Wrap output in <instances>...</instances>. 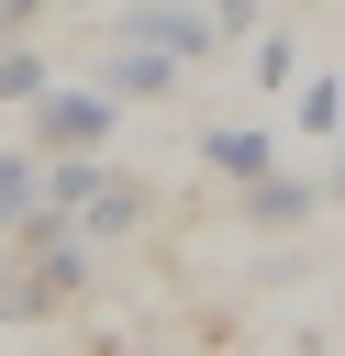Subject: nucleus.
<instances>
[{"mask_svg": "<svg viewBox=\"0 0 345 356\" xmlns=\"http://www.w3.org/2000/svg\"><path fill=\"white\" fill-rule=\"evenodd\" d=\"M134 222H145V189H134L122 167H111V178H100V189L78 200V234H89V245H111V234H134Z\"/></svg>", "mask_w": 345, "mask_h": 356, "instance_id": "5", "label": "nucleus"}, {"mask_svg": "<svg viewBox=\"0 0 345 356\" xmlns=\"http://www.w3.org/2000/svg\"><path fill=\"white\" fill-rule=\"evenodd\" d=\"M111 89H56L45 78V100H33V156H100L111 145Z\"/></svg>", "mask_w": 345, "mask_h": 356, "instance_id": "1", "label": "nucleus"}, {"mask_svg": "<svg viewBox=\"0 0 345 356\" xmlns=\"http://www.w3.org/2000/svg\"><path fill=\"white\" fill-rule=\"evenodd\" d=\"M211 33L234 44V33H256V0H211Z\"/></svg>", "mask_w": 345, "mask_h": 356, "instance_id": "10", "label": "nucleus"}, {"mask_svg": "<svg viewBox=\"0 0 345 356\" xmlns=\"http://www.w3.org/2000/svg\"><path fill=\"white\" fill-rule=\"evenodd\" d=\"M33 200H45V156H0V234H11Z\"/></svg>", "mask_w": 345, "mask_h": 356, "instance_id": "8", "label": "nucleus"}, {"mask_svg": "<svg viewBox=\"0 0 345 356\" xmlns=\"http://www.w3.org/2000/svg\"><path fill=\"white\" fill-rule=\"evenodd\" d=\"M312 211H323V189H312V178H278V167H267V178H245V222L289 234V222H312Z\"/></svg>", "mask_w": 345, "mask_h": 356, "instance_id": "4", "label": "nucleus"}, {"mask_svg": "<svg viewBox=\"0 0 345 356\" xmlns=\"http://www.w3.org/2000/svg\"><path fill=\"white\" fill-rule=\"evenodd\" d=\"M323 189H334V200H345V156H334V178H323Z\"/></svg>", "mask_w": 345, "mask_h": 356, "instance_id": "13", "label": "nucleus"}, {"mask_svg": "<svg viewBox=\"0 0 345 356\" xmlns=\"http://www.w3.org/2000/svg\"><path fill=\"white\" fill-rule=\"evenodd\" d=\"M0 100H11V111H33V100H45V56H33L22 33H0Z\"/></svg>", "mask_w": 345, "mask_h": 356, "instance_id": "7", "label": "nucleus"}, {"mask_svg": "<svg viewBox=\"0 0 345 356\" xmlns=\"http://www.w3.org/2000/svg\"><path fill=\"white\" fill-rule=\"evenodd\" d=\"M0 323H22V245L0 256Z\"/></svg>", "mask_w": 345, "mask_h": 356, "instance_id": "11", "label": "nucleus"}, {"mask_svg": "<svg viewBox=\"0 0 345 356\" xmlns=\"http://www.w3.org/2000/svg\"><path fill=\"white\" fill-rule=\"evenodd\" d=\"M111 33H134V44H167L178 67H200V56L223 44V33H211V0H200V11H189V0H122V11H111Z\"/></svg>", "mask_w": 345, "mask_h": 356, "instance_id": "2", "label": "nucleus"}, {"mask_svg": "<svg viewBox=\"0 0 345 356\" xmlns=\"http://www.w3.org/2000/svg\"><path fill=\"white\" fill-rule=\"evenodd\" d=\"M200 156H211V167H223V178H234V189H245V178H267V167H278V156H267V134H245V122H223V134H211V145H200Z\"/></svg>", "mask_w": 345, "mask_h": 356, "instance_id": "6", "label": "nucleus"}, {"mask_svg": "<svg viewBox=\"0 0 345 356\" xmlns=\"http://www.w3.org/2000/svg\"><path fill=\"white\" fill-rule=\"evenodd\" d=\"M45 11H56V0H45ZM67 11H100V0H67Z\"/></svg>", "mask_w": 345, "mask_h": 356, "instance_id": "14", "label": "nucleus"}, {"mask_svg": "<svg viewBox=\"0 0 345 356\" xmlns=\"http://www.w3.org/2000/svg\"><path fill=\"white\" fill-rule=\"evenodd\" d=\"M100 89H111V100H167V89H178V56L111 33V44H100Z\"/></svg>", "mask_w": 345, "mask_h": 356, "instance_id": "3", "label": "nucleus"}, {"mask_svg": "<svg viewBox=\"0 0 345 356\" xmlns=\"http://www.w3.org/2000/svg\"><path fill=\"white\" fill-rule=\"evenodd\" d=\"M45 22V0H0V33H33Z\"/></svg>", "mask_w": 345, "mask_h": 356, "instance_id": "12", "label": "nucleus"}, {"mask_svg": "<svg viewBox=\"0 0 345 356\" xmlns=\"http://www.w3.org/2000/svg\"><path fill=\"white\" fill-rule=\"evenodd\" d=\"M300 134H345V78H312L300 89Z\"/></svg>", "mask_w": 345, "mask_h": 356, "instance_id": "9", "label": "nucleus"}]
</instances>
